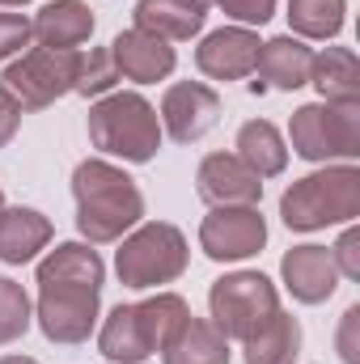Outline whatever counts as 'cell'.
Here are the masks:
<instances>
[{
  "label": "cell",
  "mask_w": 360,
  "mask_h": 364,
  "mask_svg": "<svg viewBox=\"0 0 360 364\" xmlns=\"http://www.w3.org/2000/svg\"><path fill=\"white\" fill-rule=\"evenodd\" d=\"M73 199L77 229L90 246H110L144 220V195L136 178L106 157H90L73 170Z\"/></svg>",
  "instance_id": "6da1fadb"
},
{
  "label": "cell",
  "mask_w": 360,
  "mask_h": 364,
  "mask_svg": "<svg viewBox=\"0 0 360 364\" xmlns=\"http://www.w3.org/2000/svg\"><path fill=\"white\" fill-rule=\"evenodd\" d=\"M166 132L157 119V106L136 90H110L90 106V144L102 157H119L132 166H144L157 157Z\"/></svg>",
  "instance_id": "7a4b0ae2"
},
{
  "label": "cell",
  "mask_w": 360,
  "mask_h": 364,
  "mask_svg": "<svg viewBox=\"0 0 360 364\" xmlns=\"http://www.w3.org/2000/svg\"><path fill=\"white\" fill-rule=\"evenodd\" d=\"M360 216V170L352 161L322 166L297 178L280 195V220L292 233H318L327 225H348Z\"/></svg>",
  "instance_id": "3957f363"
},
{
  "label": "cell",
  "mask_w": 360,
  "mask_h": 364,
  "mask_svg": "<svg viewBox=\"0 0 360 364\" xmlns=\"http://www.w3.org/2000/svg\"><path fill=\"white\" fill-rule=\"evenodd\" d=\"M186 263H191V246L182 229L170 220L136 225L127 237H119V250H115V272L123 279V288H136V292L174 284L186 272Z\"/></svg>",
  "instance_id": "277c9868"
},
{
  "label": "cell",
  "mask_w": 360,
  "mask_h": 364,
  "mask_svg": "<svg viewBox=\"0 0 360 364\" xmlns=\"http://www.w3.org/2000/svg\"><path fill=\"white\" fill-rule=\"evenodd\" d=\"M288 153L314 166L360 157V102H305L288 119Z\"/></svg>",
  "instance_id": "5b68a950"
},
{
  "label": "cell",
  "mask_w": 360,
  "mask_h": 364,
  "mask_svg": "<svg viewBox=\"0 0 360 364\" xmlns=\"http://www.w3.org/2000/svg\"><path fill=\"white\" fill-rule=\"evenodd\" d=\"M280 309V292L263 272H229L208 288V322L233 343H246L271 314Z\"/></svg>",
  "instance_id": "8992f818"
},
{
  "label": "cell",
  "mask_w": 360,
  "mask_h": 364,
  "mask_svg": "<svg viewBox=\"0 0 360 364\" xmlns=\"http://www.w3.org/2000/svg\"><path fill=\"white\" fill-rule=\"evenodd\" d=\"M77 60L81 51H51V47H30L21 60H13L0 77V90L9 93L21 110H47L77 85Z\"/></svg>",
  "instance_id": "52a82bcc"
},
{
  "label": "cell",
  "mask_w": 360,
  "mask_h": 364,
  "mask_svg": "<svg viewBox=\"0 0 360 364\" xmlns=\"http://www.w3.org/2000/svg\"><path fill=\"white\" fill-rule=\"evenodd\" d=\"M97 309H102V288H93V284H38L34 322L47 343L73 348L93 335Z\"/></svg>",
  "instance_id": "ba28073f"
},
{
  "label": "cell",
  "mask_w": 360,
  "mask_h": 364,
  "mask_svg": "<svg viewBox=\"0 0 360 364\" xmlns=\"http://www.w3.org/2000/svg\"><path fill=\"white\" fill-rule=\"evenodd\" d=\"M268 246V220L259 208H212L199 225V250L212 263H242Z\"/></svg>",
  "instance_id": "9c48e42d"
},
{
  "label": "cell",
  "mask_w": 360,
  "mask_h": 364,
  "mask_svg": "<svg viewBox=\"0 0 360 364\" xmlns=\"http://www.w3.org/2000/svg\"><path fill=\"white\" fill-rule=\"evenodd\" d=\"M221 110H225V102H221V93L212 85H203V81H174L170 90L162 93L157 119H162V132L174 144H195V140H203L221 123Z\"/></svg>",
  "instance_id": "30bf717a"
},
{
  "label": "cell",
  "mask_w": 360,
  "mask_h": 364,
  "mask_svg": "<svg viewBox=\"0 0 360 364\" xmlns=\"http://www.w3.org/2000/svg\"><path fill=\"white\" fill-rule=\"evenodd\" d=\"M195 191L208 208H259L263 178L238 153H208L195 170Z\"/></svg>",
  "instance_id": "8fae6325"
},
{
  "label": "cell",
  "mask_w": 360,
  "mask_h": 364,
  "mask_svg": "<svg viewBox=\"0 0 360 364\" xmlns=\"http://www.w3.org/2000/svg\"><path fill=\"white\" fill-rule=\"evenodd\" d=\"M259 47L263 43L250 26H221V30L203 34V43L195 47V68L212 81H242L255 73Z\"/></svg>",
  "instance_id": "7c38bea8"
},
{
  "label": "cell",
  "mask_w": 360,
  "mask_h": 364,
  "mask_svg": "<svg viewBox=\"0 0 360 364\" xmlns=\"http://www.w3.org/2000/svg\"><path fill=\"white\" fill-rule=\"evenodd\" d=\"M110 55H115V68H119V81H136V85H157L174 73L179 55L166 38L149 34V30H123L115 34L110 43Z\"/></svg>",
  "instance_id": "4fadbf2b"
},
{
  "label": "cell",
  "mask_w": 360,
  "mask_h": 364,
  "mask_svg": "<svg viewBox=\"0 0 360 364\" xmlns=\"http://www.w3.org/2000/svg\"><path fill=\"white\" fill-rule=\"evenodd\" d=\"M280 279L292 292V301H301V305H322L339 288V272H335L331 250L327 246H309V242L305 246H292L280 259Z\"/></svg>",
  "instance_id": "5bb4252c"
},
{
  "label": "cell",
  "mask_w": 360,
  "mask_h": 364,
  "mask_svg": "<svg viewBox=\"0 0 360 364\" xmlns=\"http://www.w3.org/2000/svg\"><path fill=\"white\" fill-rule=\"evenodd\" d=\"M309 68H314V47H305V38L297 34H280V38H268L259 47V60H255V77L250 90L263 93V90H301L309 85Z\"/></svg>",
  "instance_id": "9a60e30c"
},
{
  "label": "cell",
  "mask_w": 360,
  "mask_h": 364,
  "mask_svg": "<svg viewBox=\"0 0 360 364\" xmlns=\"http://www.w3.org/2000/svg\"><path fill=\"white\" fill-rule=\"evenodd\" d=\"M93 26H97V17H93V9L85 0H51V4H43V9L34 13L30 34H34L38 47L77 51L81 43L93 38Z\"/></svg>",
  "instance_id": "2e32d148"
},
{
  "label": "cell",
  "mask_w": 360,
  "mask_h": 364,
  "mask_svg": "<svg viewBox=\"0 0 360 364\" xmlns=\"http://www.w3.org/2000/svg\"><path fill=\"white\" fill-rule=\"evenodd\" d=\"M51 246V220L38 208H4L0 212V263L21 267Z\"/></svg>",
  "instance_id": "e0dca14e"
},
{
  "label": "cell",
  "mask_w": 360,
  "mask_h": 364,
  "mask_svg": "<svg viewBox=\"0 0 360 364\" xmlns=\"http://www.w3.org/2000/svg\"><path fill=\"white\" fill-rule=\"evenodd\" d=\"M97 352L110 364H144L153 356V343H149V331L140 322V309L136 305H115L97 331Z\"/></svg>",
  "instance_id": "ac0fdd59"
},
{
  "label": "cell",
  "mask_w": 360,
  "mask_h": 364,
  "mask_svg": "<svg viewBox=\"0 0 360 364\" xmlns=\"http://www.w3.org/2000/svg\"><path fill=\"white\" fill-rule=\"evenodd\" d=\"M132 17H136V30H149L166 43H186L203 30L208 4H199V0H140Z\"/></svg>",
  "instance_id": "d6986e66"
},
{
  "label": "cell",
  "mask_w": 360,
  "mask_h": 364,
  "mask_svg": "<svg viewBox=\"0 0 360 364\" xmlns=\"http://www.w3.org/2000/svg\"><path fill=\"white\" fill-rule=\"evenodd\" d=\"M233 153L238 161H246L259 178H275L288 170V140L280 136V127L268 119H250L238 127V140H233Z\"/></svg>",
  "instance_id": "ffe728a7"
},
{
  "label": "cell",
  "mask_w": 360,
  "mask_h": 364,
  "mask_svg": "<svg viewBox=\"0 0 360 364\" xmlns=\"http://www.w3.org/2000/svg\"><path fill=\"white\" fill-rule=\"evenodd\" d=\"M301 322L284 309H275L268 322L242 343V360L246 364H297L301 356Z\"/></svg>",
  "instance_id": "44dd1931"
},
{
  "label": "cell",
  "mask_w": 360,
  "mask_h": 364,
  "mask_svg": "<svg viewBox=\"0 0 360 364\" xmlns=\"http://www.w3.org/2000/svg\"><path fill=\"white\" fill-rule=\"evenodd\" d=\"M229 360H233L229 339L208 318H195V314L182 322V331L162 352V364H229Z\"/></svg>",
  "instance_id": "7402d4cb"
},
{
  "label": "cell",
  "mask_w": 360,
  "mask_h": 364,
  "mask_svg": "<svg viewBox=\"0 0 360 364\" xmlns=\"http://www.w3.org/2000/svg\"><path fill=\"white\" fill-rule=\"evenodd\" d=\"M102 279H106V263L90 242H60L38 263V284H93V288H102Z\"/></svg>",
  "instance_id": "603a6c76"
},
{
  "label": "cell",
  "mask_w": 360,
  "mask_h": 364,
  "mask_svg": "<svg viewBox=\"0 0 360 364\" xmlns=\"http://www.w3.org/2000/svg\"><path fill=\"white\" fill-rule=\"evenodd\" d=\"M309 85L318 90L322 102H360V60L348 47H327L314 51Z\"/></svg>",
  "instance_id": "cb8c5ba5"
},
{
  "label": "cell",
  "mask_w": 360,
  "mask_h": 364,
  "mask_svg": "<svg viewBox=\"0 0 360 364\" xmlns=\"http://www.w3.org/2000/svg\"><path fill=\"white\" fill-rule=\"evenodd\" d=\"M344 13L348 0H288V26L297 38H314V43H331L344 30Z\"/></svg>",
  "instance_id": "d4e9b609"
},
{
  "label": "cell",
  "mask_w": 360,
  "mask_h": 364,
  "mask_svg": "<svg viewBox=\"0 0 360 364\" xmlns=\"http://www.w3.org/2000/svg\"><path fill=\"white\" fill-rule=\"evenodd\" d=\"M136 309H140V322H144V331H149L153 356H157V352H166V343L179 335L182 322L191 318V305L182 301L179 292H153V296L136 301Z\"/></svg>",
  "instance_id": "484cf974"
},
{
  "label": "cell",
  "mask_w": 360,
  "mask_h": 364,
  "mask_svg": "<svg viewBox=\"0 0 360 364\" xmlns=\"http://www.w3.org/2000/svg\"><path fill=\"white\" fill-rule=\"evenodd\" d=\"M34 322V305L26 296V288L9 275H0V348L4 343H17Z\"/></svg>",
  "instance_id": "4316f807"
},
{
  "label": "cell",
  "mask_w": 360,
  "mask_h": 364,
  "mask_svg": "<svg viewBox=\"0 0 360 364\" xmlns=\"http://www.w3.org/2000/svg\"><path fill=\"white\" fill-rule=\"evenodd\" d=\"M115 85H119V68H115L110 47H90V51H81L73 93H81V97H102V93H110Z\"/></svg>",
  "instance_id": "83f0119b"
},
{
  "label": "cell",
  "mask_w": 360,
  "mask_h": 364,
  "mask_svg": "<svg viewBox=\"0 0 360 364\" xmlns=\"http://www.w3.org/2000/svg\"><path fill=\"white\" fill-rule=\"evenodd\" d=\"M30 38H34L30 34V17L0 9V64L13 60V55H21V47H30Z\"/></svg>",
  "instance_id": "f1b7e54d"
},
{
  "label": "cell",
  "mask_w": 360,
  "mask_h": 364,
  "mask_svg": "<svg viewBox=\"0 0 360 364\" xmlns=\"http://www.w3.org/2000/svg\"><path fill=\"white\" fill-rule=\"evenodd\" d=\"M331 259H335V272L344 279H360V229H344L339 242L331 246Z\"/></svg>",
  "instance_id": "f546056e"
},
{
  "label": "cell",
  "mask_w": 360,
  "mask_h": 364,
  "mask_svg": "<svg viewBox=\"0 0 360 364\" xmlns=\"http://www.w3.org/2000/svg\"><path fill=\"white\" fill-rule=\"evenodd\" d=\"M335 352L344 364H360V305H348L339 318V335H335Z\"/></svg>",
  "instance_id": "4dcf8cb0"
},
{
  "label": "cell",
  "mask_w": 360,
  "mask_h": 364,
  "mask_svg": "<svg viewBox=\"0 0 360 364\" xmlns=\"http://www.w3.org/2000/svg\"><path fill=\"white\" fill-rule=\"evenodd\" d=\"M212 4H221L225 17H233L238 26H263L275 13V0H212Z\"/></svg>",
  "instance_id": "1f68e13d"
},
{
  "label": "cell",
  "mask_w": 360,
  "mask_h": 364,
  "mask_svg": "<svg viewBox=\"0 0 360 364\" xmlns=\"http://www.w3.org/2000/svg\"><path fill=\"white\" fill-rule=\"evenodd\" d=\"M21 114H26V110H21V106L9 97V93L0 90V149H4V144L17 136V127H21Z\"/></svg>",
  "instance_id": "d6a6232c"
},
{
  "label": "cell",
  "mask_w": 360,
  "mask_h": 364,
  "mask_svg": "<svg viewBox=\"0 0 360 364\" xmlns=\"http://www.w3.org/2000/svg\"><path fill=\"white\" fill-rule=\"evenodd\" d=\"M0 364H38V360H30V356H0Z\"/></svg>",
  "instance_id": "836d02e7"
},
{
  "label": "cell",
  "mask_w": 360,
  "mask_h": 364,
  "mask_svg": "<svg viewBox=\"0 0 360 364\" xmlns=\"http://www.w3.org/2000/svg\"><path fill=\"white\" fill-rule=\"evenodd\" d=\"M30 0H0V9H26Z\"/></svg>",
  "instance_id": "e575fe53"
},
{
  "label": "cell",
  "mask_w": 360,
  "mask_h": 364,
  "mask_svg": "<svg viewBox=\"0 0 360 364\" xmlns=\"http://www.w3.org/2000/svg\"><path fill=\"white\" fill-rule=\"evenodd\" d=\"M0 212H4V191H0Z\"/></svg>",
  "instance_id": "d590c367"
},
{
  "label": "cell",
  "mask_w": 360,
  "mask_h": 364,
  "mask_svg": "<svg viewBox=\"0 0 360 364\" xmlns=\"http://www.w3.org/2000/svg\"><path fill=\"white\" fill-rule=\"evenodd\" d=\"M199 4H212V0H199Z\"/></svg>",
  "instance_id": "8d00e7d4"
}]
</instances>
